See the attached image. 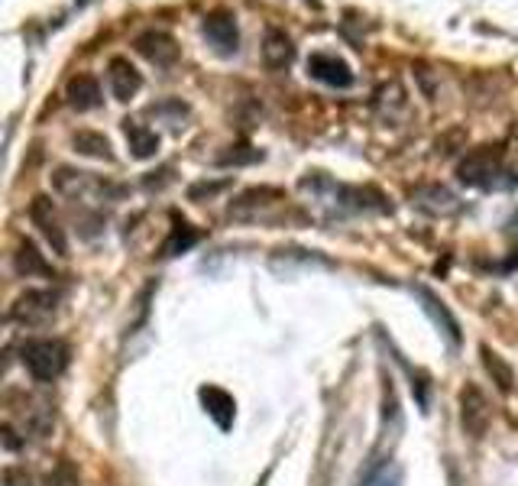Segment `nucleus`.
Wrapping results in <instances>:
<instances>
[{"label": "nucleus", "instance_id": "12", "mask_svg": "<svg viewBox=\"0 0 518 486\" xmlns=\"http://www.w3.org/2000/svg\"><path fill=\"white\" fill-rule=\"evenodd\" d=\"M201 402H204V409H208V415L218 422V428H230L233 425V412H237V405H233V395L224 393V389L218 386H201Z\"/></svg>", "mask_w": 518, "mask_h": 486}, {"label": "nucleus", "instance_id": "16", "mask_svg": "<svg viewBox=\"0 0 518 486\" xmlns=\"http://www.w3.org/2000/svg\"><path fill=\"white\" fill-rule=\"evenodd\" d=\"M14 266L20 275H52V266L46 263V256L39 253V247H36L33 240H23L20 247H16L14 253Z\"/></svg>", "mask_w": 518, "mask_h": 486}, {"label": "nucleus", "instance_id": "5", "mask_svg": "<svg viewBox=\"0 0 518 486\" xmlns=\"http://www.w3.org/2000/svg\"><path fill=\"white\" fill-rule=\"evenodd\" d=\"M29 221L39 227V233L49 240V247L56 250L59 256H68V237H65L62 224L56 218V208H52V198L49 195H36L33 205H29Z\"/></svg>", "mask_w": 518, "mask_h": 486}, {"label": "nucleus", "instance_id": "23", "mask_svg": "<svg viewBox=\"0 0 518 486\" xmlns=\"http://www.w3.org/2000/svg\"><path fill=\"white\" fill-rule=\"evenodd\" d=\"M4 486H33V480L23 467H4Z\"/></svg>", "mask_w": 518, "mask_h": 486}, {"label": "nucleus", "instance_id": "26", "mask_svg": "<svg viewBox=\"0 0 518 486\" xmlns=\"http://www.w3.org/2000/svg\"><path fill=\"white\" fill-rule=\"evenodd\" d=\"M509 233H515V237H518V211L512 214V221H509Z\"/></svg>", "mask_w": 518, "mask_h": 486}, {"label": "nucleus", "instance_id": "10", "mask_svg": "<svg viewBox=\"0 0 518 486\" xmlns=\"http://www.w3.org/2000/svg\"><path fill=\"white\" fill-rule=\"evenodd\" d=\"M418 298L425 302L421 308L431 315V321H435L437 328L444 331V338L450 340V347H460V321L454 318V311H450L447 305H444L431 289H425V285H418Z\"/></svg>", "mask_w": 518, "mask_h": 486}, {"label": "nucleus", "instance_id": "18", "mask_svg": "<svg viewBox=\"0 0 518 486\" xmlns=\"http://www.w3.org/2000/svg\"><path fill=\"white\" fill-rule=\"evenodd\" d=\"M279 198H282L279 188H250L230 205V218H250L256 208H266L273 201H279Z\"/></svg>", "mask_w": 518, "mask_h": 486}, {"label": "nucleus", "instance_id": "11", "mask_svg": "<svg viewBox=\"0 0 518 486\" xmlns=\"http://www.w3.org/2000/svg\"><path fill=\"white\" fill-rule=\"evenodd\" d=\"M107 81H111V94L117 101H130L143 85L140 71H136L133 65H130V59H123V56L111 59V65H107Z\"/></svg>", "mask_w": 518, "mask_h": 486}, {"label": "nucleus", "instance_id": "4", "mask_svg": "<svg viewBox=\"0 0 518 486\" xmlns=\"http://www.w3.org/2000/svg\"><path fill=\"white\" fill-rule=\"evenodd\" d=\"M56 305H59V292H52V289H29V292H23V295L14 302L10 318H14V321H20V324H42V321H49V318L56 315Z\"/></svg>", "mask_w": 518, "mask_h": 486}, {"label": "nucleus", "instance_id": "1", "mask_svg": "<svg viewBox=\"0 0 518 486\" xmlns=\"http://www.w3.org/2000/svg\"><path fill=\"white\" fill-rule=\"evenodd\" d=\"M68 344L65 340H56V338H36V340H26L20 347V360L23 367L29 370L36 383H52L65 373L68 367Z\"/></svg>", "mask_w": 518, "mask_h": 486}, {"label": "nucleus", "instance_id": "3", "mask_svg": "<svg viewBox=\"0 0 518 486\" xmlns=\"http://www.w3.org/2000/svg\"><path fill=\"white\" fill-rule=\"evenodd\" d=\"M489 399H486V393L477 386V383H467V386L460 389V425L463 431H467L469 437H483L486 431H489Z\"/></svg>", "mask_w": 518, "mask_h": 486}, {"label": "nucleus", "instance_id": "13", "mask_svg": "<svg viewBox=\"0 0 518 486\" xmlns=\"http://www.w3.org/2000/svg\"><path fill=\"white\" fill-rule=\"evenodd\" d=\"M263 59H266L269 69H285V65H292V59H295L292 39L282 29L269 26L266 36H263Z\"/></svg>", "mask_w": 518, "mask_h": 486}, {"label": "nucleus", "instance_id": "14", "mask_svg": "<svg viewBox=\"0 0 518 486\" xmlns=\"http://www.w3.org/2000/svg\"><path fill=\"white\" fill-rule=\"evenodd\" d=\"M65 98L75 111H91V107L101 104V85L94 75H75L65 88Z\"/></svg>", "mask_w": 518, "mask_h": 486}, {"label": "nucleus", "instance_id": "20", "mask_svg": "<svg viewBox=\"0 0 518 486\" xmlns=\"http://www.w3.org/2000/svg\"><path fill=\"white\" fill-rule=\"evenodd\" d=\"M195 240H198V233L182 221V224H176L172 237H168L166 243H162V256H176V253H182V250H188L191 243H195Z\"/></svg>", "mask_w": 518, "mask_h": 486}, {"label": "nucleus", "instance_id": "9", "mask_svg": "<svg viewBox=\"0 0 518 486\" xmlns=\"http://www.w3.org/2000/svg\"><path fill=\"white\" fill-rule=\"evenodd\" d=\"M204 36H208V43L218 52H224V56L237 52V43H240L237 20H233V14H227V10H218V14L204 16Z\"/></svg>", "mask_w": 518, "mask_h": 486}, {"label": "nucleus", "instance_id": "7", "mask_svg": "<svg viewBox=\"0 0 518 486\" xmlns=\"http://www.w3.org/2000/svg\"><path fill=\"white\" fill-rule=\"evenodd\" d=\"M136 52H140L146 62L159 65V69H168V65L178 62V43L162 29H149V33L136 36Z\"/></svg>", "mask_w": 518, "mask_h": 486}, {"label": "nucleus", "instance_id": "2", "mask_svg": "<svg viewBox=\"0 0 518 486\" xmlns=\"http://www.w3.org/2000/svg\"><path fill=\"white\" fill-rule=\"evenodd\" d=\"M502 162H505V149L499 143H486V146L469 149L463 156L460 166H457V178L463 185H489L492 188V182L502 172Z\"/></svg>", "mask_w": 518, "mask_h": 486}, {"label": "nucleus", "instance_id": "8", "mask_svg": "<svg viewBox=\"0 0 518 486\" xmlns=\"http://www.w3.org/2000/svg\"><path fill=\"white\" fill-rule=\"evenodd\" d=\"M308 71H311V78H318V81H324V85H330V88H350L353 85L350 65L337 56H327V52H315V56L308 59Z\"/></svg>", "mask_w": 518, "mask_h": 486}, {"label": "nucleus", "instance_id": "21", "mask_svg": "<svg viewBox=\"0 0 518 486\" xmlns=\"http://www.w3.org/2000/svg\"><path fill=\"white\" fill-rule=\"evenodd\" d=\"M227 178H218V182H195L188 188V198L191 201H204V198H214V195H220V191L227 188Z\"/></svg>", "mask_w": 518, "mask_h": 486}, {"label": "nucleus", "instance_id": "17", "mask_svg": "<svg viewBox=\"0 0 518 486\" xmlns=\"http://www.w3.org/2000/svg\"><path fill=\"white\" fill-rule=\"evenodd\" d=\"M123 133H126V143H130V149H133L136 159H149V156H156V149H159V136H156L149 127L136 123V120H123Z\"/></svg>", "mask_w": 518, "mask_h": 486}, {"label": "nucleus", "instance_id": "22", "mask_svg": "<svg viewBox=\"0 0 518 486\" xmlns=\"http://www.w3.org/2000/svg\"><path fill=\"white\" fill-rule=\"evenodd\" d=\"M259 159V153L256 149H250V146H230V153H224L220 156V166H246V162H256Z\"/></svg>", "mask_w": 518, "mask_h": 486}, {"label": "nucleus", "instance_id": "6", "mask_svg": "<svg viewBox=\"0 0 518 486\" xmlns=\"http://www.w3.org/2000/svg\"><path fill=\"white\" fill-rule=\"evenodd\" d=\"M412 208H418L427 218H450L460 211V198L444 185H418L412 191Z\"/></svg>", "mask_w": 518, "mask_h": 486}, {"label": "nucleus", "instance_id": "15", "mask_svg": "<svg viewBox=\"0 0 518 486\" xmlns=\"http://www.w3.org/2000/svg\"><path fill=\"white\" fill-rule=\"evenodd\" d=\"M479 357H483V367H486V373H489V380L496 383V389L502 395H509L512 386H515V370L509 367V360H505L499 350H492L489 344L479 347Z\"/></svg>", "mask_w": 518, "mask_h": 486}, {"label": "nucleus", "instance_id": "19", "mask_svg": "<svg viewBox=\"0 0 518 486\" xmlns=\"http://www.w3.org/2000/svg\"><path fill=\"white\" fill-rule=\"evenodd\" d=\"M71 146H75L81 156L113 162V146H111V140H107L104 133H94V130H78V133L71 136Z\"/></svg>", "mask_w": 518, "mask_h": 486}, {"label": "nucleus", "instance_id": "24", "mask_svg": "<svg viewBox=\"0 0 518 486\" xmlns=\"http://www.w3.org/2000/svg\"><path fill=\"white\" fill-rule=\"evenodd\" d=\"M405 483V477H402L399 467H392V470H382L376 480H372V486H402Z\"/></svg>", "mask_w": 518, "mask_h": 486}, {"label": "nucleus", "instance_id": "25", "mask_svg": "<svg viewBox=\"0 0 518 486\" xmlns=\"http://www.w3.org/2000/svg\"><path fill=\"white\" fill-rule=\"evenodd\" d=\"M0 431H4V447H7V451H16V447H20V437H16L14 425L7 422V425H4V428H0Z\"/></svg>", "mask_w": 518, "mask_h": 486}]
</instances>
